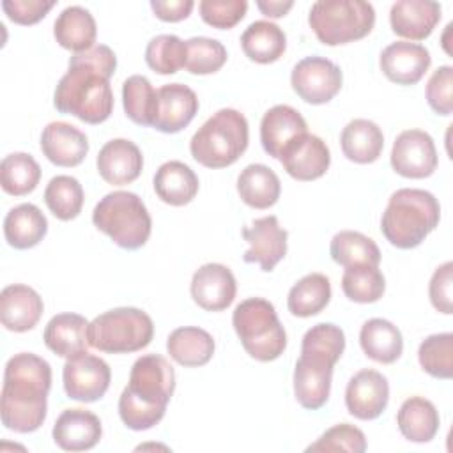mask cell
I'll use <instances>...</instances> for the list:
<instances>
[{
  "label": "cell",
  "instance_id": "28",
  "mask_svg": "<svg viewBox=\"0 0 453 453\" xmlns=\"http://www.w3.org/2000/svg\"><path fill=\"white\" fill-rule=\"evenodd\" d=\"M48 232V219L34 203L12 207L4 219V235L9 246L28 250L37 246Z\"/></svg>",
  "mask_w": 453,
  "mask_h": 453
},
{
  "label": "cell",
  "instance_id": "16",
  "mask_svg": "<svg viewBox=\"0 0 453 453\" xmlns=\"http://www.w3.org/2000/svg\"><path fill=\"white\" fill-rule=\"evenodd\" d=\"M280 161L290 177L297 180H315L327 172L331 152L322 138L304 133L283 149Z\"/></svg>",
  "mask_w": 453,
  "mask_h": 453
},
{
  "label": "cell",
  "instance_id": "15",
  "mask_svg": "<svg viewBox=\"0 0 453 453\" xmlns=\"http://www.w3.org/2000/svg\"><path fill=\"white\" fill-rule=\"evenodd\" d=\"M389 402L388 379L372 368L359 370L347 384L345 405L350 416L370 421L379 418Z\"/></svg>",
  "mask_w": 453,
  "mask_h": 453
},
{
  "label": "cell",
  "instance_id": "39",
  "mask_svg": "<svg viewBox=\"0 0 453 453\" xmlns=\"http://www.w3.org/2000/svg\"><path fill=\"white\" fill-rule=\"evenodd\" d=\"M126 115L140 126H152L157 113V90L142 74H133L122 83Z\"/></svg>",
  "mask_w": 453,
  "mask_h": 453
},
{
  "label": "cell",
  "instance_id": "4",
  "mask_svg": "<svg viewBox=\"0 0 453 453\" xmlns=\"http://www.w3.org/2000/svg\"><path fill=\"white\" fill-rule=\"evenodd\" d=\"M345 350L343 331L322 322L310 327L301 342V356L294 368V395L301 407L317 411L326 405L331 391L333 368Z\"/></svg>",
  "mask_w": 453,
  "mask_h": 453
},
{
  "label": "cell",
  "instance_id": "7",
  "mask_svg": "<svg viewBox=\"0 0 453 453\" xmlns=\"http://www.w3.org/2000/svg\"><path fill=\"white\" fill-rule=\"evenodd\" d=\"M92 223L124 250L142 248L152 230V219L145 203L131 191L104 195L94 207Z\"/></svg>",
  "mask_w": 453,
  "mask_h": 453
},
{
  "label": "cell",
  "instance_id": "9",
  "mask_svg": "<svg viewBox=\"0 0 453 453\" xmlns=\"http://www.w3.org/2000/svg\"><path fill=\"white\" fill-rule=\"evenodd\" d=\"M308 23L322 44H347L372 32L375 9L363 0H319L310 9Z\"/></svg>",
  "mask_w": 453,
  "mask_h": 453
},
{
  "label": "cell",
  "instance_id": "19",
  "mask_svg": "<svg viewBox=\"0 0 453 453\" xmlns=\"http://www.w3.org/2000/svg\"><path fill=\"white\" fill-rule=\"evenodd\" d=\"M96 163L103 180L111 186H126L140 177L143 156L131 140L113 138L101 147Z\"/></svg>",
  "mask_w": 453,
  "mask_h": 453
},
{
  "label": "cell",
  "instance_id": "18",
  "mask_svg": "<svg viewBox=\"0 0 453 453\" xmlns=\"http://www.w3.org/2000/svg\"><path fill=\"white\" fill-rule=\"evenodd\" d=\"M432 62L430 51L418 42L396 41L380 53L379 65L384 76L396 85H414L428 71Z\"/></svg>",
  "mask_w": 453,
  "mask_h": 453
},
{
  "label": "cell",
  "instance_id": "29",
  "mask_svg": "<svg viewBox=\"0 0 453 453\" xmlns=\"http://www.w3.org/2000/svg\"><path fill=\"white\" fill-rule=\"evenodd\" d=\"M53 35L62 48L80 53L94 46L97 25L85 7L69 5L57 16L53 23Z\"/></svg>",
  "mask_w": 453,
  "mask_h": 453
},
{
  "label": "cell",
  "instance_id": "12",
  "mask_svg": "<svg viewBox=\"0 0 453 453\" xmlns=\"http://www.w3.org/2000/svg\"><path fill=\"white\" fill-rule=\"evenodd\" d=\"M65 395L73 400L90 403L104 396L110 388L111 370L99 356L81 352L65 361L62 370Z\"/></svg>",
  "mask_w": 453,
  "mask_h": 453
},
{
  "label": "cell",
  "instance_id": "35",
  "mask_svg": "<svg viewBox=\"0 0 453 453\" xmlns=\"http://www.w3.org/2000/svg\"><path fill=\"white\" fill-rule=\"evenodd\" d=\"M244 55L257 64L276 62L287 50L285 32L271 21L258 19L248 25L241 35Z\"/></svg>",
  "mask_w": 453,
  "mask_h": 453
},
{
  "label": "cell",
  "instance_id": "1",
  "mask_svg": "<svg viewBox=\"0 0 453 453\" xmlns=\"http://www.w3.org/2000/svg\"><path fill=\"white\" fill-rule=\"evenodd\" d=\"M117 57L106 44H94L69 58V69L57 83L53 104L60 113L74 115L87 124H101L113 111L110 78Z\"/></svg>",
  "mask_w": 453,
  "mask_h": 453
},
{
  "label": "cell",
  "instance_id": "2",
  "mask_svg": "<svg viewBox=\"0 0 453 453\" xmlns=\"http://www.w3.org/2000/svg\"><path fill=\"white\" fill-rule=\"evenodd\" d=\"M51 366L32 352L14 354L4 372L0 416L7 430L35 432L46 419Z\"/></svg>",
  "mask_w": 453,
  "mask_h": 453
},
{
  "label": "cell",
  "instance_id": "13",
  "mask_svg": "<svg viewBox=\"0 0 453 453\" xmlns=\"http://www.w3.org/2000/svg\"><path fill=\"white\" fill-rule=\"evenodd\" d=\"M393 170L407 179H425L437 168V150L432 136L421 129L402 131L391 149Z\"/></svg>",
  "mask_w": 453,
  "mask_h": 453
},
{
  "label": "cell",
  "instance_id": "37",
  "mask_svg": "<svg viewBox=\"0 0 453 453\" xmlns=\"http://www.w3.org/2000/svg\"><path fill=\"white\" fill-rule=\"evenodd\" d=\"M331 258L343 267L379 265L380 250L373 239L361 232L342 230L334 234L329 246Z\"/></svg>",
  "mask_w": 453,
  "mask_h": 453
},
{
  "label": "cell",
  "instance_id": "41",
  "mask_svg": "<svg viewBox=\"0 0 453 453\" xmlns=\"http://www.w3.org/2000/svg\"><path fill=\"white\" fill-rule=\"evenodd\" d=\"M342 290L350 301L368 304L382 297L386 280L379 265H352L345 267L342 276Z\"/></svg>",
  "mask_w": 453,
  "mask_h": 453
},
{
  "label": "cell",
  "instance_id": "8",
  "mask_svg": "<svg viewBox=\"0 0 453 453\" xmlns=\"http://www.w3.org/2000/svg\"><path fill=\"white\" fill-rule=\"evenodd\" d=\"M232 326L242 349L257 361L278 359L287 347V333L273 303L264 297L241 301L232 315Z\"/></svg>",
  "mask_w": 453,
  "mask_h": 453
},
{
  "label": "cell",
  "instance_id": "36",
  "mask_svg": "<svg viewBox=\"0 0 453 453\" xmlns=\"http://www.w3.org/2000/svg\"><path fill=\"white\" fill-rule=\"evenodd\" d=\"M331 299L329 278L322 273H310L303 276L290 290L287 297L288 311L296 317H313L320 313Z\"/></svg>",
  "mask_w": 453,
  "mask_h": 453
},
{
  "label": "cell",
  "instance_id": "26",
  "mask_svg": "<svg viewBox=\"0 0 453 453\" xmlns=\"http://www.w3.org/2000/svg\"><path fill=\"white\" fill-rule=\"evenodd\" d=\"M46 347L60 357H73L87 352L88 343V322L78 313H58L50 319L44 327Z\"/></svg>",
  "mask_w": 453,
  "mask_h": 453
},
{
  "label": "cell",
  "instance_id": "48",
  "mask_svg": "<svg viewBox=\"0 0 453 453\" xmlns=\"http://www.w3.org/2000/svg\"><path fill=\"white\" fill-rule=\"evenodd\" d=\"M451 287H453V262L448 260L434 271L428 285V296H430L432 306L444 315L453 313Z\"/></svg>",
  "mask_w": 453,
  "mask_h": 453
},
{
  "label": "cell",
  "instance_id": "6",
  "mask_svg": "<svg viewBox=\"0 0 453 453\" xmlns=\"http://www.w3.org/2000/svg\"><path fill=\"white\" fill-rule=\"evenodd\" d=\"M248 142L250 127L246 117L234 108H221L193 134L189 152L202 166L225 168L244 154Z\"/></svg>",
  "mask_w": 453,
  "mask_h": 453
},
{
  "label": "cell",
  "instance_id": "42",
  "mask_svg": "<svg viewBox=\"0 0 453 453\" xmlns=\"http://www.w3.org/2000/svg\"><path fill=\"white\" fill-rule=\"evenodd\" d=\"M145 62L157 74H175L186 64V41L173 34H161L149 41Z\"/></svg>",
  "mask_w": 453,
  "mask_h": 453
},
{
  "label": "cell",
  "instance_id": "25",
  "mask_svg": "<svg viewBox=\"0 0 453 453\" xmlns=\"http://www.w3.org/2000/svg\"><path fill=\"white\" fill-rule=\"evenodd\" d=\"M304 133H308L306 120L296 108L288 104H276L269 108L260 120L262 147L271 157L276 159H280L283 149L292 140Z\"/></svg>",
  "mask_w": 453,
  "mask_h": 453
},
{
  "label": "cell",
  "instance_id": "17",
  "mask_svg": "<svg viewBox=\"0 0 453 453\" xmlns=\"http://www.w3.org/2000/svg\"><path fill=\"white\" fill-rule=\"evenodd\" d=\"M189 290L193 301L200 308L207 311H221L235 299L237 283L226 265L209 262L195 271Z\"/></svg>",
  "mask_w": 453,
  "mask_h": 453
},
{
  "label": "cell",
  "instance_id": "47",
  "mask_svg": "<svg viewBox=\"0 0 453 453\" xmlns=\"http://www.w3.org/2000/svg\"><path fill=\"white\" fill-rule=\"evenodd\" d=\"M451 88H453V67L441 65L437 71H434V74L426 83V101L435 113L451 115L453 111Z\"/></svg>",
  "mask_w": 453,
  "mask_h": 453
},
{
  "label": "cell",
  "instance_id": "20",
  "mask_svg": "<svg viewBox=\"0 0 453 453\" xmlns=\"http://www.w3.org/2000/svg\"><path fill=\"white\" fill-rule=\"evenodd\" d=\"M198 111V97L182 83H168L157 88V113L152 127L161 133H179Z\"/></svg>",
  "mask_w": 453,
  "mask_h": 453
},
{
  "label": "cell",
  "instance_id": "40",
  "mask_svg": "<svg viewBox=\"0 0 453 453\" xmlns=\"http://www.w3.org/2000/svg\"><path fill=\"white\" fill-rule=\"evenodd\" d=\"M44 202L55 218L62 221L74 219L83 207V188L71 175H57L44 189Z\"/></svg>",
  "mask_w": 453,
  "mask_h": 453
},
{
  "label": "cell",
  "instance_id": "10",
  "mask_svg": "<svg viewBox=\"0 0 453 453\" xmlns=\"http://www.w3.org/2000/svg\"><path fill=\"white\" fill-rule=\"evenodd\" d=\"M154 336V322L140 308L108 310L88 322L90 347L108 354H127L145 349Z\"/></svg>",
  "mask_w": 453,
  "mask_h": 453
},
{
  "label": "cell",
  "instance_id": "22",
  "mask_svg": "<svg viewBox=\"0 0 453 453\" xmlns=\"http://www.w3.org/2000/svg\"><path fill=\"white\" fill-rule=\"evenodd\" d=\"M44 304L41 296L28 285H7L0 294L2 326L14 333H25L37 326Z\"/></svg>",
  "mask_w": 453,
  "mask_h": 453
},
{
  "label": "cell",
  "instance_id": "24",
  "mask_svg": "<svg viewBox=\"0 0 453 453\" xmlns=\"http://www.w3.org/2000/svg\"><path fill=\"white\" fill-rule=\"evenodd\" d=\"M441 21V5L430 0H400L391 5V30L411 41L426 39Z\"/></svg>",
  "mask_w": 453,
  "mask_h": 453
},
{
  "label": "cell",
  "instance_id": "30",
  "mask_svg": "<svg viewBox=\"0 0 453 453\" xmlns=\"http://www.w3.org/2000/svg\"><path fill=\"white\" fill-rule=\"evenodd\" d=\"M343 156L354 163L368 165L379 159L384 149L382 129L368 119L350 120L340 136Z\"/></svg>",
  "mask_w": 453,
  "mask_h": 453
},
{
  "label": "cell",
  "instance_id": "49",
  "mask_svg": "<svg viewBox=\"0 0 453 453\" xmlns=\"http://www.w3.org/2000/svg\"><path fill=\"white\" fill-rule=\"evenodd\" d=\"M55 5V0H4L2 9L7 18L18 25H34L41 21Z\"/></svg>",
  "mask_w": 453,
  "mask_h": 453
},
{
  "label": "cell",
  "instance_id": "31",
  "mask_svg": "<svg viewBox=\"0 0 453 453\" xmlns=\"http://www.w3.org/2000/svg\"><path fill=\"white\" fill-rule=\"evenodd\" d=\"M216 343L211 333L202 327L184 326L170 333L166 350L170 357L182 366H203L211 361Z\"/></svg>",
  "mask_w": 453,
  "mask_h": 453
},
{
  "label": "cell",
  "instance_id": "32",
  "mask_svg": "<svg viewBox=\"0 0 453 453\" xmlns=\"http://www.w3.org/2000/svg\"><path fill=\"white\" fill-rule=\"evenodd\" d=\"M237 193L246 205L253 209H269L278 202L281 184L274 170L262 163H253L239 173Z\"/></svg>",
  "mask_w": 453,
  "mask_h": 453
},
{
  "label": "cell",
  "instance_id": "45",
  "mask_svg": "<svg viewBox=\"0 0 453 453\" xmlns=\"http://www.w3.org/2000/svg\"><path fill=\"white\" fill-rule=\"evenodd\" d=\"M366 449L365 434L349 423H340L326 430L313 444L306 448V451H349V453H363Z\"/></svg>",
  "mask_w": 453,
  "mask_h": 453
},
{
  "label": "cell",
  "instance_id": "23",
  "mask_svg": "<svg viewBox=\"0 0 453 453\" xmlns=\"http://www.w3.org/2000/svg\"><path fill=\"white\" fill-rule=\"evenodd\" d=\"M41 150L48 161L57 166H76L88 152V140L76 126L55 120L41 134Z\"/></svg>",
  "mask_w": 453,
  "mask_h": 453
},
{
  "label": "cell",
  "instance_id": "3",
  "mask_svg": "<svg viewBox=\"0 0 453 453\" xmlns=\"http://www.w3.org/2000/svg\"><path fill=\"white\" fill-rule=\"evenodd\" d=\"M173 389V366L159 354L140 356L133 363L129 382L119 398L122 423L136 432L156 426L165 418Z\"/></svg>",
  "mask_w": 453,
  "mask_h": 453
},
{
  "label": "cell",
  "instance_id": "33",
  "mask_svg": "<svg viewBox=\"0 0 453 453\" xmlns=\"http://www.w3.org/2000/svg\"><path fill=\"white\" fill-rule=\"evenodd\" d=\"M359 343L363 352L382 365L395 363L403 350L400 329L386 319H370L359 331Z\"/></svg>",
  "mask_w": 453,
  "mask_h": 453
},
{
  "label": "cell",
  "instance_id": "50",
  "mask_svg": "<svg viewBox=\"0 0 453 453\" xmlns=\"http://www.w3.org/2000/svg\"><path fill=\"white\" fill-rule=\"evenodd\" d=\"M195 7L193 0H150V9L163 21H180L186 19Z\"/></svg>",
  "mask_w": 453,
  "mask_h": 453
},
{
  "label": "cell",
  "instance_id": "44",
  "mask_svg": "<svg viewBox=\"0 0 453 453\" xmlns=\"http://www.w3.org/2000/svg\"><path fill=\"white\" fill-rule=\"evenodd\" d=\"M226 50L218 39L191 37L186 41V71L191 74H212L226 62Z\"/></svg>",
  "mask_w": 453,
  "mask_h": 453
},
{
  "label": "cell",
  "instance_id": "27",
  "mask_svg": "<svg viewBox=\"0 0 453 453\" xmlns=\"http://www.w3.org/2000/svg\"><path fill=\"white\" fill-rule=\"evenodd\" d=\"M196 173L182 161H166L154 173V191L168 205L180 207L189 203L198 193Z\"/></svg>",
  "mask_w": 453,
  "mask_h": 453
},
{
  "label": "cell",
  "instance_id": "14",
  "mask_svg": "<svg viewBox=\"0 0 453 453\" xmlns=\"http://www.w3.org/2000/svg\"><path fill=\"white\" fill-rule=\"evenodd\" d=\"M242 237L250 244L244 251V262L258 264L262 271L271 273L287 255L288 232L280 226L276 216H264L242 228Z\"/></svg>",
  "mask_w": 453,
  "mask_h": 453
},
{
  "label": "cell",
  "instance_id": "21",
  "mask_svg": "<svg viewBox=\"0 0 453 453\" xmlns=\"http://www.w3.org/2000/svg\"><path fill=\"white\" fill-rule=\"evenodd\" d=\"M53 441L64 451L92 449L103 435L101 419L87 409H65L53 425Z\"/></svg>",
  "mask_w": 453,
  "mask_h": 453
},
{
  "label": "cell",
  "instance_id": "43",
  "mask_svg": "<svg viewBox=\"0 0 453 453\" xmlns=\"http://www.w3.org/2000/svg\"><path fill=\"white\" fill-rule=\"evenodd\" d=\"M418 359L421 368L435 379H451L453 375V334H430L419 343Z\"/></svg>",
  "mask_w": 453,
  "mask_h": 453
},
{
  "label": "cell",
  "instance_id": "38",
  "mask_svg": "<svg viewBox=\"0 0 453 453\" xmlns=\"http://www.w3.org/2000/svg\"><path fill=\"white\" fill-rule=\"evenodd\" d=\"M41 180L39 163L27 152H12L2 159L0 182L2 189L12 196L32 193Z\"/></svg>",
  "mask_w": 453,
  "mask_h": 453
},
{
  "label": "cell",
  "instance_id": "11",
  "mask_svg": "<svg viewBox=\"0 0 453 453\" xmlns=\"http://www.w3.org/2000/svg\"><path fill=\"white\" fill-rule=\"evenodd\" d=\"M290 83L304 103L324 104L340 92L343 74L333 60L311 55L294 65Z\"/></svg>",
  "mask_w": 453,
  "mask_h": 453
},
{
  "label": "cell",
  "instance_id": "34",
  "mask_svg": "<svg viewBox=\"0 0 453 453\" xmlns=\"http://www.w3.org/2000/svg\"><path fill=\"white\" fill-rule=\"evenodd\" d=\"M439 412L435 405L423 396L407 398L396 414L400 434L411 442H428L439 430Z\"/></svg>",
  "mask_w": 453,
  "mask_h": 453
},
{
  "label": "cell",
  "instance_id": "46",
  "mask_svg": "<svg viewBox=\"0 0 453 453\" xmlns=\"http://www.w3.org/2000/svg\"><path fill=\"white\" fill-rule=\"evenodd\" d=\"M202 19L219 30L235 27L248 11L246 0H202L198 4Z\"/></svg>",
  "mask_w": 453,
  "mask_h": 453
},
{
  "label": "cell",
  "instance_id": "51",
  "mask_svg": "<svg viewBox=\"0 0 453 453\" xmlns=\"http://www.w3.org/2000/svg\"><path fill=\"white\" fill-rule=\"evenodd\" d=\"M257 7L267 18H281V16H285L294 7V2H290V0H287V2H281V0H258Z\"/></svg>",
  "mask_w": 453,
  "mask_h": 453
},
{
  "label": "cell",
  "instance_id": "5",
  "mask_svg": "<svg viewBox=\"0 0 453 453\" xmlns=\"http://www.w3.org/2000/svg\"><path fill=\"white\" fill-rule=\"evenodd\" d=\"M441 219L439 200L425 189H396L382 212L380 232L386 241L400 250L419 246L435 230Z\"/></svg>",
  "mask_w": 453,
  "mask_h": 453
}]
</instances>
